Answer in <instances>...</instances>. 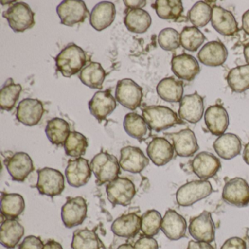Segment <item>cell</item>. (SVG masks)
Returning <instances> with one entry per match:
<instances>
[{
    "mask_svg": "<svg viewBox=\"0 0 249 249\" xmlns=\"http://www.w3.org/2000/svg\"><path fill=\"white\" fill-rule=\"evenodd\" d=\"M22 87L21 84H14L13 78L7 80L0 91V106L2 110H12L19 99Z\"/></svg>",
    "mask_w": 249,
    "mask_h": 249,
    "instance_id": "40",
    "label": "cell"
},
{
    "mask_svg": "<svg viewBox=\"0 0 249 249\" xmlns=\"http://www.w3.org/2000/svg\"><path fill=\"white\" fill-rule=\"evenodd\" d=\"M56 68L65 78H71L81 72L87 65L85 52L75 43L68 44L55 58Z\"/></svg>",
    "mask_w": 249,
    "mask_h": 249,
    "instance_id": "1",
    "label": "cell"
},
{
    "mask_svg": "<svg viewBox=\"0 0 249 249\" xmlns=\"http://www.w3.org/2000/svg\"><path fill=\"white\" fill-rule=\"evenodd\" d=\"M24 227L16 219H6L0 229V242L7 249H13L24 235Z\"/></svg>",
    "mask_w": 249,
    "mask_h": 249,
    "instance_id": "31",
    "label": "cell"
},
{
    "mask_svg": "<svg viewBox=\"0 0 249 249\" xmlns=\"http://www.w3.org/2000/svg\"><path fill=\"white\" fill-rule=\"evenodd\" d=\"M211 24L222 36H231L238 32V24L230 11L220 6L212 8Z\"/></svg>",
    "mask_w": 249,
    "mask_h": 249,
    "instance_id": "27",
    "label": "cell"
},
{
    "mask_svg": "<svg viewBox=\"0 0 249 249\" xmlns=\"http://www.w3.org/2000/svg\"><path fill=\"white\" fill-rule=\"evenodd\" d=\"M90 167L99 186L113 181L120 173V164L117 158L113 154L104 151L94 156L90 163Z\"/></svg>",
    "mask_w": 249,
    "mask_h": 249,
    "instance_id": "3",
    "label": "cell"
},
{
    "mask_svg": "<svg viewBox=\"0 0 249 249\" xmlns=\"http://www.w3.org/2000/svg\"><path fill=\"white\" fill-rule=\"evenodd\" d=\"M221 167L219 159L207 151L196 154L192 162V170L199 180H207L213 177Z\"/></svg>",
    "mask_w": 249,
    "mask_h": 249,
    "instance_id": "17",
    "label": "cell"
},
{
    "mask_svg": "<svg viewBox=\"0 0 249 249\" xmlns=\"http://www.w3.org/2000/svg\"><path fill=\"white\" fill-rule=\"evenodd\" d=\"M123 124L126 134L141 142L148 137L149 127L143 117L138 113H127L124 119Z\"/></svg>",
    "mask_w": 249,
    "mask_h": 249,
    "instance_id": "36",
    "label": "cell"
},
{
    "mask_svg": "<svg viewBox=\"0 0 249 249\" xmlns=\"http://www.w3.org/2000/svg\"><path fill=\"white\" fill-rule=\"evenodd\" d=\"M87 201L82 196L70 198L62 208V219L67 228L81 225L87 216Z\"/></svg>",
    "mask_w": 249,
    "mask_h": 249,
    "instance_id": "11",
    "label": "cell"
},
{
    "mask_svg": "<svg viewBox=\"0 0 249 249\" xmlns=\"http://www.w3.org/2000/svg\"><path fill=\"white\" fill-rule=\"evenodd\" d=\"M221 249H246V243L240 237H230L224 242Z\"/></svg>",
    "mask_w": 249,
    "mask_h": 249,
    "instance_id": "48",
    "label": "cell"
},
{
    "mask_svg": "<svg viewBox=\"0 0 249 249\" xmlns=\"http://www.w3.org/2000/svg\"><path fill=\"white\" fill-rule=\"evenodd\" d=\"M162 217L156 210L146 211L141 217V231L148 237L157 235L161 229Z\"/></svg>",
    "mask_w": 249,
    "mask_h": 249,
    "instance_id": "44",
    "label": "cell"
},
{
    "mask_svg": "<svg viewBox=\"0 0 249 249\" xmlns=\"http://www.w3.org/2000/svg\"><path fill=\"white\" fill-rule=\"evenodd\" d=\"M124 3L126 5L127 9H137L142 8L146 5V1H124Z\"/></svg>",
    "mask_w": 249,
    "mask_h": 249,
    "instance_id": "50",
    "label": "cell"
},
{
    "mask_svg": "<svg viewBox=\"0 0 249 249\" xmlns=\"http://www.w3.org/2000/svg\"><path fill=\"white\" fill-rule=\"evenodd\" d=\"M2 16L6 18L10 27L17 33H24L36 24V14L25 2H15L4 11Z\"/></svg>",
    "mask_w": 249,
    "mask_h": 249,
    "instance_id": "4",
    "label": "cell"
},
{
    "mask_svg": "<svg viewBox=\"0 0 249 249\" xmlns=\"http://www.w3.org/2000/svg\"><path fill=\"white\" fill-rule=\"evenodd\" d=\"M213 146L223 160H232L241 152V140L235 134L224 133L215 140Z\"/></svg>",
    "mask_w": 249,
    "mask_h": 249,
    "instance_id": "28",
    "label": "cell"
},
{
    "mask_svg": "<svg viewBox=\"0 0 249 249\" xmlns=\"http://www.w3.org/2000/svg\"><path fill=\"white\" fill-rule=\"evenodd\" d=\"M116 15L114 4L103 1L97 4L93 8L90 15V24L97 31H103L113 24Z\"/></svg>",
    "mask_w": 249,
    "mask_h": 249,
    "instance_id": "26",
    "label": "cell"
},
{
    "mask_svg": "<svg viewBox=\"0 0 249 249\" xmlns=\"http://www.w3.org/2000/svg\"><path fill=\"white\" fill-rule=\"evenodd\" d=\"M143 93L142 87L130 78L118 81L115 98L118 103L131 110H136L142 103Z\"/></svg>",
    "mask_w": 249,
    "mask_h": 249,
    "instance_id": "8",
    "label": "cell"
},
{
    "mask_svg": "<svg viewBox=\"0 0 249 249\" xmlns=\"http://www.w3.org/2000/svg\"><path fill=\"white\" fill-rule=\"evenodd\" d=\"M190 22L195 27H204L211 21L212 8L206 2H196L188 13Z\"/></svg>",
    "mask_w": 249,
    "mask_h": 249,
    "instance_id": "43",
    "label": "cell"
},
{
    "mask_svg": "<svg viewBox=\"0 0 249 249\" xmlns=\"http://www.w3.org/2000/svg\"><path fill=\"white\" fill-rule=\"evenodd\" d=\"M106 193L109 202L113 206H127L136 195V188L133 182L127 178L118 177L107 183Z\"/></svg>",
    "mask_w": 249,
    "mask_h": 249,
    "instance_id": "6",
    "label": "cell"
},
{
    "mask_svg": "<svg viewBox=\"0 0 249 249\" xmlns=\"http://www.w3.org/2000/svg\"><path fill=\"white\" fill-rule=\"evenodd\" d=\"M186 249H214V248L211 243L207 242L190 240Z\"/></svg>",
    "mask_w": 249,
    "mask_h": 249,
    "instance_id": "49",
    "label": "cell"
},
{
    "mask_svg": "<svg viewBox=\"0 0 249 249\" xmlns=\"http://www.w3.org/2000/svg\"><path fill=\"white\" fill-rule=\"evenodd\" d=\"M106 72L98 62H90L79 72L78 78L81 82L94 89H103Z\"/></svg>",
    "mask_w": 249,
    "mask_h": 249,
    "instance_id": "33",
    "label": "cell"
},
{
    "mask_svg": "<svg viewBox=\"0 0 249 249\" xmlns=\"http://www.w3.org/2000/svg\"><path fill=\"white\" fill-rule=\"evenodd\" d=\"M37 174L36 186L41 195L53 197L60 195L65 190V177L59 170L44 167L38 170Z\"/></svg>",
    "mask_w": 249,
    "mask_h": 249,
    "instance_id": "7",
    "label": "cell"
},
{
    "mask_svg": "<svg viewBox=\"0 0 249 249\" xmlns=\"http://www.w3.org/2000/svg\"><path fill=\"white\" fill-rule=\"evenodd\" d=\"M88 140L78 132H71L64 144L65 153L69 157L80 158L86 154L88 148Z\"/></svg>",
    "mask_w": 249,
    "mask_h": 249,
    "instance_id": "41",
    "label": "cell"
},
{
    "mask_svg": "<svg viewBox=\"0 0 249 249\" xmlns=\"http://www.w3.org/2000/svg\"><path fill=\"white\" fill-rule=\"evenodd\" d=\"M205 40V36L197 27H184L180 33V45L189 52L197 51Z\"/></svg>",
    "mask_w": 249,
    "mask_h": 249,
    "instance_id": "42",
    "label": "cell"
},
{
    "mask_svg": "<svg viewBox=\"0 0 249 249\" xmlns=\"http://www.w3.org/2000/svg\"><path fill=\"white\" fill-rule=\"evenodd\" d=\"M203 113V98L196 91L185 95L180 102L178 115L181 120L196 124L202 119Z\"/></svg>",
    "mask_w": 249,
    "mask_h": 249,
    "instance_id": "18",
    "label": "cell"
},
{
    "mask_svg": "<svg viewBox=\"0 0 249 249\" xmlns=\"http://www.w3.org/2000/svg\"><path fill=\"white\" fill-rule=\"evenodd\" d=\"M158 43L163 50L172 52L180 46V35L173 28H165L158 36Z\"/></svg>",
    "mask_w": 249,
    "mask_h": 249,
    "instance_id": "45",
    "label": "cell"
},
{
    "mask_svg": "<svg viewBox=\"0 0 249 249\" xmlns=\"http://www.w3.org/2000/svg\"><path fill=\"white\" fill-rule=\"evenodd\" d=\"M5 166L15 181L24 182L34 170L33 160L25 152H17L7 159Z\"/></svg>",
    "mask_w": 249,
    "mask_h": 249,
    "instance_id": "19",
    "label": "cell"
},
{
    "mask_svg": "<svg viewBox=\"0 0 249 249\" xmlns=\"http://www.w3.org/2000/svg\"><path fill=\"white\" fill-rule=\"evenodd\" d=\"M157 92L161 100L168 103H180L183 99V81L173 77L163 78L157 87Z\"/></svg>",
    "mask_w": 249,
    "mask_h": 249,
    "instance_id": "32",
    "label": "cell"
},
{
    "mask_svg": "<svg viewBox=\"0 0 249 249\" xmlns=\"http://www.w3.org/2000/svg\"><path fill=\"white\" fill-rule=\"evenodd\" d=\"M147 154L156 166L161 167L170 162L174 157L173 145L166 138H153L147 147Z\"/></svg>",
    "mask_w": 249,
    "mask_h": 249,
    "instance_id": "22",
    "label": "cell"
},
{
    "mask_svg": "<svg viewBox=\"0 0 249 249\" xmlns=\"http://www.w3.org/2000/svg\"><path fill=\"white\" fill-rule=\"evenodd\" d=\"M243 158L245 162H246L248 165H249V142L246 144L244 150H243Z\"/></svg>",
    "mask_w": 249,
    "mask_h": 249,
    "instance_id": "53",
    "label": "cell"
},
{
    "mask_svg": "<svg viewBox=\"0 0 249 249\" xmlns=\"http://www.w3.org/2000/svg\"><path fill=\"white\" fill-rule=\"evenodd\" d=\"M222 198L233 206L243 208L249 205V185L240 177L230 179L224 185Z\"/></svg>",
    "mask_w": 249,
    "mask_h": 249,
    "instance_id": "10",
    "label": "cell"
},
{
    "mask_svg": "<svg viewBox=\"0 0 249 249\" xmlns=\"http://www.w3.org/2000/svg\"><path fill=\"white\" fill-rule=\"evenodd\" d=\"M171 69L177 78L187 81H193L200 72L199 62L187 53L175 56L171 60Z\"/></svg>",
    "mask_w": 249,
    "mask_h": 249,
    "instance_id": "21",
    "label": "cell"
},
{
    "mask_svg": "<svg viewBox=\"0 0 249 249\" xmlns=\"http://www.w3.org/2000/svg\"><path fill=\"white\" fill-rule=\"evenodd\" d=\"M187 224L181 215L173 209L165 212L161 221V230L170 240H178L186 235Z\"/></svg>",
    "mask_w": 249,
    "mask_h": 249,
    "instance_id": "23",
    "label": "cell"
},
{
    "mask_svg": "<svg viewBox=\"0 0 249 249\" xmlns=\"http://www.w3.org/2000/svg\"><path fill=\"white\" fill-rule=\"evenodd\" d=\"M172 141L175 151L181 157H192L199 150L197 139L190 129H182L175 133L165 134Z\"/></svg>",
    "mask_w": 249,
    "mask_h": 249,
    "instance_id": "20",
    "label": "cell"
},
{
    "mask_svg": "<svg viewBox=\"0 0 249 249\" xmlns=\"http://www.w3.org/2000/svg\"><path fill=\"white\" fill-rule=\"evenodd\" d=\"M141 230V218L135 213H128L116 218L111 226L113 234L118 237L131 238Z\"/></svg>",
    "mask_w": 249,
    "mask_h": 249,
    "instance_id": "29",
    "label": "cell"
},
{
    "mask_svg": "<svg viewBox=\"0 0 249 249\" xmlns=\"http://www.w3.org/2000/svg\"><path fill=\"white\" fill-rule=\"evenodd\" d=\"M43 247L44 244L40 237L30 235L24 239L18 249H43Z\"/></svg>",
    "mask_w": 249,
    "mask_h": 249,
    "instance_id": "46",
    "label": "cell"
},
{
    "mask_svg": "<svg viewBox=\"0 0 249 249\" xmlns=\"http://www.w3.org/2000/svg\"><path fill=\"white\" fill-rule=\"evenodd\" d=\"M134 248L135 249H159V245L154 237L145 236L137 240Z\"/></svg>",
    "mask_w": 249,
    "mask_h": 249,
    "instance_id": "47",
    "label": "cell"
},
{
    "mask_svg": "<svg viewBox=\"0 0 249 249\" xmlns=\"http://www.w3.org/2000/svg\"><path fill=\"white\" fill-rule=\"evenodd\" d=\"M56 12L60 18L61 24L71 27L84 23L89 15L85 2L81 0L62 1L56 8Z\"/></svg>",
    "mask_w": 249,
    "mask_h": 249,
    "instance_id": "9",
    "label": "cell"
},
{
    "mask_svg": "<svg viewBox=\"0 0 249 249\" xmlns=\"http://www.w3.org/2000/svg\"><path fill=\"white\" fill-rule=\"evenodd\" d=\"M25 210V201L19 194L2 193L1 196V212L7 219H16Z\"/></svg>",
    "mask_w": 249,
    "mask_h": 249,
    "instance_id": "34",
    "label": "cell"
},
{
    "mask_svg": "<svg viewBox=\"0 0 249 249\" xmlns=\"http://www.w3.org/2000/svg\"><path fill=\"white\" fill-rule=\"evenodd\" d=\"M119 164L124 171L136 174L149 164V160L141 148L129 145L121 149Z\"/></svg>",
    "mask_w": 249,
    "mask_h": 249,
    "instance_id": "13",
    "label": "cell"
},
{
    "mask_svg": "<svg viewBox=\"0 0 249 249\" xmlns=\"http://www.w3.org/2000/svg\"><path fill=\"white\" fill-rule=\"evenodd\" d=\"M91 173L92 171L88 160L80 157L68 161L65 176L70 186L80 188L88 183L91 177Z\"/></svg>",
    "mask_w": 249,
    "mask_h": 249,
    "instance_id": "16",
    "label": "cell"
},
{
    "mask_svg": "<svg viewBox=\"0 0 249 249\" xmlns=\"http://www.w3.org/2000/svg\"><path fill=\"white\" fill-rule=\"evenodd\" d=\"M71 133L70 124L61 118H53L48 122L46 134L48 139L52 144L62 145L65 144Z\"/></svg>",
    "mask_w": 249,
    "mask_h": 249,
    "instance_id": "35",
    "label": "cell"
},
{
    "mask_svg": "<svg viewBox=\"0 0 249 249\" xmlns=\"http://www.w3.org/2000/svg\"><path fill=\"white\" fill-rule=\"evenodd\" d=\"M213 192V189L209 180H192L178 189L176 201L180 206H192L196 202L208 197Z\"/></svg>",
    "mask_w": 249,
    "mask_h": 249,
    "instance_id": "5",
    "label": "cell"
},
{
    "mask_svg": "<svg viewBox=\"0 0 249 249\" xmlns=\"http://www.w3.org/2000/svg\"><path fill=\"white\" fill-rule=\"evenodd\" d=\"M205 122L212 135L221 136L227 131L230 124L228 113L221 105L210 106L205 113Z\"/></svg>",
    "mask_w": 249,
    "mask_h": 249,
    "instance_id": "24",
    "label": "cell"
},
{
    "mask_svg": "<svg viewBox=\"0 0 249 249\" xmlns=\"http://www.w3.org/2000/svg\"><path fill=\"white\" fill-rule=\"evenodd\" d=\"M189 231L196 241L212 243L215 240V228L212 215L208 211H203L191 220Z\"/></svg>",
    "mask_w": 249,
    "mask_h": 249,
    "instance_id": "12",
    "label": "cell"
},
{
    "mask_svg": "<svg viewBox=\"0 0 249 249\" xmlns=\"http://www.w3.org/2000/svg\"><path fill=\"white\" fill-rule=\"evenodd\" d=\"M197 56L205 66L219 67L227 61L228 51L221 42L211 41L204 45Z\"/></svg>",
    "mask_w": 249,
    "mask_h": 249,
    "instance_id": "25",
    "label": "cell"
},
{
    "mask_svg": "<svg viewBox=\"0 0 249 249\" xmlns=\"http://www.w3.org/2000/svg\"><path fill=\"white\" fill-rule=\"evenodd\" d=\"M126 29L136 34H143L151 27L152 20L151 16L142 8L127 9L124 20Z\"/></svg>",
    "mask_w": 249,
    "mask_h": 249,
    "instance_id": "30",
    "label": "cell"
},
{
    "mask_svg": "<svg viewBox=\"0 0 249 249\" xmlns=\"http://www.w3.org/2000/svg\"><path fill=\"white\" fill-rule=\"evenodd\" d=\"M227 84L232 91L242 93L249 89V65L236 67L229 72Z\"/></svg>",
    "mask_w": 249,
    "mask_h": 249,
    "instance_id": "39",
    "label": "cell"
},
{
    "mask_svg": "<svg viewBox=\"0 0 249 249\" xmlns=\"http://www.w3.org/2000/svg\"><path fill=\"white\" fill-rule=\"evenodd\" d=\"M116 106V98L112 95L110 89L97 91L89 102L90 113L99 122L106 120L114 111Z\"/></svg>",
    "mask_w": 249,
    "mask_h": 249,
    "instance_id": "14",
    "label": "cell"
},
{
    "mask_svg": "<svg viewBox=\"0 0 249 249\" xmlns=\"http://www.w3.org/2000/svg\"><path fill=\"white\" fill-rule=\"evenodd\" d=\"M44 113L43 103L37 99L26 98L17 107V119L27 126L38 124Z\"/></svg>",
    "mask_w": 249,
    "mask_h": 249,
    "instance_id": "15",
    "label": "cell"
},
{
    "mask_svg": "<svg viewBox=\"0 0 249 249\" xmlns=\"http://www.w3.org/2000/svg\"><path fill=\"white\" fill-rule=\"evenodd\" d=\"M151 7L161 19L179 21L183 12L180 0H157Z\"/></svg>",
    "mask_w": 249,
    "mask_h": 249,
    "instance_id": "37",
    "label": "cell"
},
{
    "mask_svg": "<svg viewBox=\"0 0 249 249\" xmlns=\"http://www.w3.org/2000/svg\"><path fill=\"white\" fill-rule=\"evenodd\" d=\"M117 249H135L134 246L132 245L129 244V243H124V244H122L117 248Z\"/></svg>",
    "mask_w": 249,
    "mask_h": 249,
    "instance_id": "55",
    "label": "cell"
},
{
    "mask_svg": "<svg viewBox=\"0 0 249 249\" xmlns=\"http://www.w3.org/2000/svg\"><path fill=\"white\" fill-rule=\"evenodd\" d=\"M243 53H244V57L245 59H246V62L249 65V43L245 46Z\"/></svg>",
    "mask_w": 249,
    "mask_h": 249,
    "instance_id": "54",
    "label": "cell"
},
{
    "mask_svg": "<svg viewBox=\"0 0 249 249\" xmlns=\"http://www.w3.org/2000/svg\"><path fill=\"white\" fill-rule=\"evenodd\" d=\"M242 28L247 35H249V10L244 13L242 17Z\"/></svg>",
    "mask_w": 249,
    "mask_h": 249,
    "instance_id": "51",
    "label": "cell"
},
{
    "mask_svg": "<svg viewBox=\"0 0 249 249\" xmlns=\"http://www.w3.org/2000/svg\"><path fill=\"white\" fill-rule=\"evenodd\" d=\"M43 249H63L62 245L55 240H49L44 245Z\"/></svg>",
    "mask_w": 249,
    "mask_h": 249,
    "instance_id": "52",
    "label": "cell"
},
{
    "mask_svg": "<svg viewBox=\"0 0 249 249\" xmlns=\"http://www.w3.org/2000/svg\"><path fill=\"white\" fill-rule=\"evenodd\" d=\"M71 247L72 249H101L103 243L94 230L81 229L74 231Z\"/></svg>",
    "mask_w": 249,
    "mask_h": 249,
    "instance_id": "38",
    "label": "cell"
},
{
    "mask_svg": "<svg viewBox=\"0 0 249 249\" xmlns=\"http://www.w3.org/2000/svg\"><path fill=\"white\" fill-rule=\"evenodd\" d=\"M142 113L149 129L157 132L167 130L176 124L183 123L176 113L166 106H146L142 109Z\"/></svg>",
    "mask_w": 249,
    "mask_h": 249,
    "instance_id": "2",
    "label": "cell"
}]
</instances>
